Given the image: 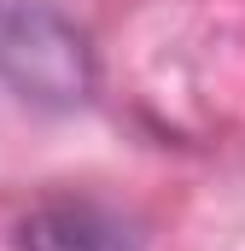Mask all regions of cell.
Listing matches in <instances>:
<instances>
[{
    "mask_svg": "<svg viewBox=\"0 0 245 251\" xmlns=\"http://www.w3.org/2000/svg\"><path fill=\"white\" fill-rule=\"evenodd\" d=\"M0 82L29 105H82L94 88L82 29L41 0H0Z\"/></svg>",
    "mask_w": 245,
    "mask_h": 251,
    "instance_id": "cell-1",
    "label": "cell"
},
{
    "mask_svg": "<svg viewBox=\"0 0 245 251\" xmlns=\"http://www.w3.org/2000/svg\"><path fill=\"white\" fill-rule=\"evenodd\" d=\"M18 251H140L134 228L117 210L88 204V199H53L24 216Z\"/></svg>",
    "mask_w": 245,
    "mask_h": 251,
    "instance_id": "cell-2",
    "label": "cell"
}]
</instances>
